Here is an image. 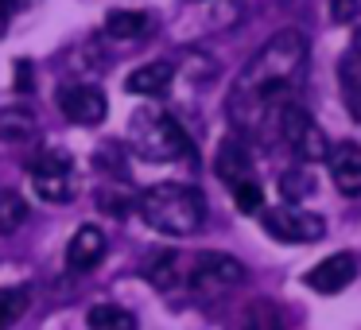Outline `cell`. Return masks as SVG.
Here are the masks:
<instances>
[{"label": "cell", "instance_id": "18", "mask_svg": "<svg viewBox=\"0 0 361 330\" xmlns=\"http://www.w3.org/2000/svg\"><path fill=\"white\" fill-rule=\"evenodd\" d=\"M24 221H27V202H24V195H16V190H4V195H0V233H16Z\"/></svg>", "mask_w": 361, "mask_h": 330}, {"label": "cell", "instance_id": "25", "mask_svg": "<svg viewBox=\"0 0 361 330\" xmlns=\"http://www.w3.org/2000/svg\"><path fill=\"white\" fill-rule=\"evenodd\" d=\"M35 74L32 71H27V63H16V90H20V94H27V90H35Z\"/></svg>", "mask_w": 361, "mask_h": 330}, {"label": "cell", "instance_id": "11", "mask_svg": "<svg viewBox=\"0 0 361 330\" xmlns=\"http://www.w3.org/2000/svg\"><path fill=\"white\" fill-rule=\"evenodd\" d=\"M105 249H109V241H105L102 229L97 226H78V233H74L71 245H66V264H71L74 272H90L94 264L105 260Z\"/></svg>", "mask_w": 361, "mask_h": 330}, {"label": "cell", "instance_id": "27", "mask_svg": "<svg viewBox=\"0 0 361 330\" xmlns=\"http://www.w3.org/2000/svg\"><path fill=\"white\" fill-rule=\"evenodd\" d=\"M353 59H361V28L353 32Z\"/></svg>", "mask_w": 361, "mask_h": 330}, {"label": "cell", "instance_id": "8", "mask_svg": "<svg viewBox=\"0 0 361 330\" xmlns=\"http://www.w3.org/2000/svg\"><path fill=\"white\" fill-rule=\"evenodd\" d=\"M55 105L63 109L66 121H74V125H102L105 113H109L105 90L90 86V82H63V86L55 90Z\"/></svg>", "mask_w": 361, "mask_h": 330}, {"label": "cell", "instance_id": "17", "mask_svg": "<svg viewBox=\"0 0 361 330\" xmlns=\"http://www.w3.org/2000/svg\"><path fill=\"white\" fill-rule=\"evenodd\" d=\"M338 78H342V97H345V105H350L353 121H361V63L357 59L338 63Z\"/></svg>", "mask_w": 361, "mask_h": 330}, {"label": "cell", "instance_id": "12", "mask_svg": "<svg viewBox=\"0 0 361 330\" xmlns=\"http://www.w3.org/2000/svg\"><path fill=\"white\" fill-rule=\"evenodd\" d=\"M171 82H175V66L167 63V59H159V63L136 66V71L128 74L125 90L128 94H140V97H164L167 90H171Z\"/></svg>", "mask_w": 361, "mask_h": 330}, {"label": "cell", "instance_id": "9", "mask_svg": "<svg viewBox=\"0 0 361 330\" xmlns=\"http://www.w3.org/2000/svg\"><path fill=\"white\" fill-rule=\"evenodd\" d=\"M353 276H357V260H353V252H334V257L319 260V264L303 276V283L311 291H319V295H338L342 288L353 283Z\"/></svg>", "mask_w": 361, "mask_h": 330}, {"label": "cell", "instance_id": "5", "mask_svg": "<svg viewBox=\"0 0 361 330\" xmlns=\"http://www.w3.org/2000/svg\"><path fill=\"white\" fill-rule=\"evenodd\" d=\"M260 226H264L268 237H276V241H283V245H314L326 233L322 214L299 210V206H291V202L260 210Z\"/></svg>", "mask_w": 361, "mask_h": 330}, {"label": "cell", "instance_id": "4", "mask_svg": "<svg viewBox=\"0 0 361 330\" xmlns=\"http://www.w3.org/2000/svg\"><path fill=\"white\" fill-rule=\"evenodd\" d=\"M276 121H280L283 144L291 148V156H295L299 164H319V159H326L330 140H326V133L311 121V113H307L303 105L288 102L280 113H276Z\"/></svg>", "mask_w": 361, "mask_h": 330}, {"label": "cell", "instance_id": "20", "mask_svg": "<svg viewBox=\"0 0 361 330\" xmlns=\"http://www.w3.org/2000/svg\"><path fill=\"white\" fill-rule=\"evenodd\" d=\"M27 311V288H0V330H8Z\"/></svg>", "mask_w": 361, "mask_h": 330}, {"label": "cell", "instance_id": "15", "mask_svg": "<svg viewBox=\"0 0 361 330\" xmlns=\"http://www.w3.org/2000/svg\"><path fill=\"white\" fill-rule=\"evenodd\" d=\"M86 326L90 330H136V314L117 303H97V307H90Z\"/></svg>", "mask_w": 361, "mask_h": 330}, {"label": "cell", "instance_id": "21", "mask_svg": "<svg viewBox=\"0 0 361 330\" xmlns=\"http://www.w3.org/2000/svg\"><path fill=\"white\" fill-rule=\"evenodd\" d=\"M233 202L241 214H260L264 210V195H260V183L257 179H245L233 187Z\"/></svg>", "mask_w": 361, "mask_h": 330}, {"label": "cell", "instance_id": "26", "mask_svg": "<svg viewBox=\"0 0 361 330\" xmlns=\"http://www.w3.org/2000/svg\"><path fill=\"white\" fill-rule=\"evenodd\" d=\"M12 12H16V0H0V35L8 32V20H12Z\"/></svg>", "mask_w": 361, "mask_h": 330}, {"label": "cell", "instance_id": "7", "mask_svg": "<svg viewBox=\"0 0 361 330\" xmlns=\"http://www.w3.org/2000/svg\"><path fill=\"white\" fill-rule=\"evenodd\" d=\"M245 280V264L229 252H198L187 264V283L195 291H226Z\"/></svg>", "mask_w": 361, "mask_h": 330}, {"label": "cell", "instance_id": "24", "mask_svg": "<svg viewBox=\"0 0 361 330\" xmlns=\"http://www.w3.org/2000/svg\"><path fill=\"white\" fill-rule=\"evenodd\" d=\"M330 16L338 24H350V20L361 16V0H330Z\"/></svg>", "mask_w": 361, "mask_h": 330}, {"label": "cell", "instance_id": "22", "mask_svg": "<svg viewBox=\"0 0 361 330\" xmlns=\"http://www.w3.org/2000/svg\"><path fill=\"white\" fill-rule=\"evenodd\" d=\"M280 187H283V198H288V202H295V198H303V195H314V179L307 171H288L280 179Z\"/></svg>", "mask_w": 361, "mask_h": 330}, {"label": "cell", "instance_id": "2", "mask_svg": "<svg viewBox=\"0 0 361 330\" xmlns=\"http://www.w3.org/2000/svg\"><path fill=\"white\" fill-rule=\"evenodd\" d=\"M140 218L148 221L156 233H167V237H187L202 226L206 218V198L198 187L190 183H156L140 195L136 202Z\"/></svg>", "mask_w": 361, "mask_h": 330}, {"label": "cell", "instance_id": "13", "mask_svg": "<svg viewBox=\"0 0 361 330\" xmlns=\"http://www.w3.org/2000/svg\"><path fill=\"white\" fill-rule=\"evenodd\" d=\"M218 175H221V183H226L229 190H233L237 183L252 179V156L237 136H229V140L218 144Z\"/></svg>", "mask_w": 361, "mask_h": 330}, {"label": "cell", "instance_id": "10", "mask_svg": "<svg viewBox=\"0 0 361 330\" xmlns=\"http://www.w3.org/2000/svg\"><path fill=\"white\" fill-rule=\"evenodd\" d=\"M326 167H330V175H334V187L342 190V195H350V198L361 195V144H353V140L330 144Z\"/></svg>", "mask_w": 361, "mask_h": 330}, {"label": "cell", "instance_id": "1", "mask_svg": "<svg viewBox=\"0 0 361 330\" xmlns=\"http://www.w3.org/2000/svg\"><path fill=\"white\" fill-rule=\"evenodd\" d=\"M307 71V35L280 32L252 55V63L237 74L226 97V113L237 128H257L264 117L280 113L299 90Z\"/></svg>", "mask_w": 361, "mask_h": 330}, {"label": "cell", "instance_id": "19", "mask_svg": "<svg viewBox=\"0 0 361 330\" xmlns=\"http://www.w3.org/2000/svg\"><path fill=\"white\" fill-rule=\"evenodd\" d=\"M35 133V117L24 109H4L0 113V136L4 140H27Z\"/></svg>", "mask_w": 361, "mask_h": 330}, {"label": "cell", "instance_id": "14", "mask_svg": "<svg viewBox=\"0 0 361 330\" xmlns=\"http://www.w3.org/2000/svg\"><path fill=\"white\" fill-rule=\"evenodd\" d=\"M152 32V16L148 12H136V8H113L109 16H105V35L109 39H140V35Z\"/></svg>", "mask_w": 361, "mask_h": 330}, {"label": "cell", "instance_id": "16", "mask_svg": "<svg viewBox=\"0 0 361 330\" xmlns=\"http://www.w3.org/2000/svg\"><path fill=\"white\" fill-rule=\"evenodd\" d=\"M148 280L156 283V288H164V291H171L175 283H187L183 257H179V252H159V257L148 264Z\"/></svg>", "mask_w": 361, "mask_h": 330}, {"label": "cell", "instance_id": "6", "mask_svg": "<svg viewBox=\"0 0 361 330\" xmlns=\"http://www.w3.org/2000/svg\"><path fill=\"white\" fill-rule=\"evenodd\" d=\"M27 175L43 202H71L74 198V159L63 148H43L32 159Z\"/></svg>", "mask_w": 361, "mask_h": 330}, {"label": "cell", "instance_id": "3", "mask_svg": "<svg viewBox=\"0 0 361 330\" xmlns=\"http://www.w3.org/2000/svg\"><path fill=\"white\" fill-rule=\"evenodd\" d=\"M128 148L148 164H171L190 156V140L183 125L164 109H136L128 121Z\"/></svg>", "mask_w": 361, "mask_h": 330}, {"label": "cell", "instance_id": "23", "mask_svg": "<svg viewBox=\"0 0 361 330\" xmlns=\"http://www.w3.org/2000/svg\"><path fill=\"white\" fill-rule=\"evenodd\" d=\"M245 330H283V322H280V314H276L272 307H264V303H260L257 311L249 314V322H245Z\"/></svg>", "mask_w": 361, "mask_h": 330}]
</instances>
